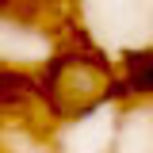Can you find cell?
Masks as SVG:
<instances>
[{"instance_id": "obj_2", "label": "cell", "mask_w": 153, "mask_h": 153, "mask_svg": "<svg viewBox=\"0 0 153 153\" xmlns=\"http://www.w3.org/2000/svg\"><path fill=\"white\" fill-rule=\"evenodd\" d=\"M115 96L153 100V46H138L123 54V73L115 76Z\"/></svg>"}, {"instance_id": "obj_1", "label": "cell", "mask_w": 153, "mask_h": 153, "mask_svg": "<svg viewBox=\"0 0 153 153\" xmlns=\"http://www.w3.org/2000/svg\"><path fill=\"white\" fill-rule=\"evenodd\" d=\"M46 96L57 115L84 119V115L100 111L107 100H115V73L96 54H65L50 65Z\"/></svg>"}]
</instances>
